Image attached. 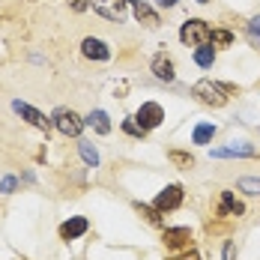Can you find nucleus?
Segmentation results:
<instances>
[{"label": "nucleus", "mask_w": 260, "mask_h": 260, "mask_svg": "<svg viewBox=\"0 0 260 260\" xmlns=\"http://www.w3.org/2000/svg\"><path fill=\"white\" fill-rule=\"evenodd\" d=\"M242 212H245V207L234 198V191H221V198H218V215H236L239 218Z\"/></svg>", "instance_id": "obj_11"}, {"label": "nucleus", "mask_w": 260, "mask_h": 260, "mask_svg": "<svg viewBox=\"0 0 260 260\" xmlns=\"http://www.w3.org/2000/svg\"><path fill=\"white\" fill-rule=\"evenodd\" d=\"M51 120H54V126L63 132L66 138H78L81 129H84V120H81V117L75 114V111H72V108H57Z\"/></svg>", "instance_id": "obj_3"}, {"label": "nucleus", "mask_w": 260, "mask_h": 260, "mask_svg": "<svg viewBox=\"0 0 260 260\" xmlns=\"http://www.w3.org/2000/svg\"><path fill=\"white\" fill-rule=\"evenodd\" d=\"M174 260H201L194 251H185V254H180V257H174Z\"/></svg>", "instance_id": "obj_27"}, {"label": "nucleus", "mask_w": 260, "mask_h": 260, "mask_svg": "<svg viewBox=\"0 0 260 260\" xmlns=\"http://www.w3.org/2000/svg\"><path fill=\"white\" fill-rule=\"evenodd\" d=\"M165 248H171V251H188L191 248V231L188 228H165Z\"/></svg>", "instance_id": "obj_5"}, {"label": "nucleus", "mask_w": 260, "mask_h": 260, "mask_svg": "<svg viewBox=\"0 0 260 260\" xmlns=\"http://www.w3.org/2000/svg\"><path fill=\"white\" fill-rule=\"evenodd\" d=\"M12 108H15V114H21L30 126H36V129H42V132H48L54 126V120H48L45 114H39L36 108H30V105H24V102H12Z\"/></svg>", "instance_id": "obj_7"}, {"label": "nucleus", "mask_w": 260, "mask_h": 260, "mask_svg": "<svg viewBox=\"0 0 260 260\" xmlns=\"http://www.w3.org/2000/svg\"><path fill=\"white\" fill-rule=\"evenodd\" d=\"M90 6L102 15V18H111V21H120L129 9V0H90Z\"/></svg>", "instance_id": "obj_6"}, {"label": "nucleus", "mask_w": 260, "mask_h": 260, "mask_svg": "<svg viewBox=\"0 0 260 260\" xmlns=\"http://www.w3.org/2000/svg\"><path fill=\"white\" fill-rule=\"evenodd\" d=\"M69 6H72L75 12H84V9L90 6V0H69Z\"/></svg>", "instance_id": "obj_26"}, {"label": "nucleus", "mask_w": 260, "mask_h": 260, "mask_svg": "<svg viewBox=\"0 0 260 260\" xmlns=\"http://www.w3.org/2000/svg\"><path fill=\"white\" fill-rule=\"evenodd\" d=\"M78 150H81V158H84V161H87L90 168H96V165H99V153H96V147H93V144L81 141V144H78Z\"/></svg>", "instance_id": "obj_16"}, {"label": "nucleus", "mask_w": 260, "mask_h": 260, "mask_svg": "<svg viewBox=\"0 0 260 260\" xmlns=\"http://www.w3.org/2000/svg\"><path fill=\"white\" fill-rule=\"evenodd\" d=\"M182 204V185H168L165 191H158L156 198V209L158 212H171Z\"/></svg>", "instance_id": "obj_8"}, {"label": "nucleus", "mask_w": 260, "mask_h": 260, "mask_svg": "<svg viewBox=\"0 0 260 260\" xmlns=\"http://www.w3.org/2000/svg\"><path fill=\"white\" fill-rule=\"evenodd\" d=\"M194 96L204 105L221 108L231 96H236V87L234 84H218V81H198V84H194Z\"/></svg>", "instance_id": "obj_1"}, {"label": "nucleus", "mask_w": 260, "mask_h": 260, "mask_svg": "<svg viewBox=\"0 0 260 260\" xmlns=\"http://www.w3.org/2000/svg\"><path fill=\"white\" fill-rule=\"evenodd\" d=\"M239 188H245V191H251V194H260V180H242Z\"/></svg>", "instance_id": "obj_24"}, {"label": "nucleus", "mask_w": 260, "mask_h": 260, "mask_svg": "<svg viewBox=\"0 0 260 260\" xmlns=\"http://www.w3.org/2000/svg\"><path fill=\"white\" fill-rule=\"evenodd\" d=\"M248 36H251V42H254V45H260V15L248 21Z\"/></svg>", "instance_id": "obj_23"}, {"label": "nucleus", "mask_w": 260, "mask_h": 260, "mask_svg": "<svg viewBox=\"0 0 260 260\" xmlns=\"http://www.w3.org/2000/svg\"><path fill=\"white\" fill-rule=\"evenodd\" d=\"M153 72H156V78H161V81H174V63H171V57L156 54V57H153Z\"/></svg>", "instance_id": "obj_13"}, {"label": "nucleus", "mask_w": 260, "mask_h": 260, "mask_svg": "<svg viewBox=\"0 0 260 260\" xmlns=\"http://www.w3.org/2000/svg\"><path fill=\"white\" fill-rule=\"evenodd\" d=\"M15 185H18L15 177H6V180L0 182V191H6V194H9V191H15Z\"/></svg>", "instance_id": "obj_25"}, {"label": "nucleus", "mask_w": 260, "mask_h": 260, "mask_svg": "<svg viewBox=\"0 0 260 260\" xmlns=\"http://www.w3.org/2000/svg\"><path fill=\"white\" fill-rule=\"evenodd\" d=\"M198 3H209V0H198Z\"/></svg>", "instance_id": "obj_29"}, {"label": "nucleus", "mask_w": 260, "mask_h": 260, "mask_svg": "<svg viewBox=\"0 0 260 260\" xmlns=\"http://www.w3.org/2000/svg\"><path fill=\"white\" fill-rule=\"evenodd\" d=\"M123 132H129L132 138H144V135H147V129H141L135 117H132V120H126V123H123Z\"/></svg>", "instance_id": "obj_21"}, {"label": "nucleus", "mask_w": 260, "mask_h": 260, "mask_svg": "<svg viewBox=\"0 0 260 260\" xmlns=\"http://www.w3.org/2000/svg\"><path fill=\"white\" fill-rule=\"evenodd\" d=\"M212 135H215V126H212V123H201V126L194 129V144H209Z\"/></svg>", "instance_id": "obj_17"}, {"label": "nucleus", "mask_w": 260, "mask_h": 260, "mask_svg": "<svg viewBox=\"0 0 260 260\" xmlns=\"http://www.w3.org/2000/svg\"><path fill=\"white\" fill-rule=\"evenodd\" d=\"M81 51H84V57H90V60H108L111 57V48L105 45L102 39H84L81 42Z\"/></svg>", "instance_id": "obj_9"}, {"label": "nucleus", "mask_w": 260, "mask_h": 260, "mask_svg": "<svg viewBox=\"0 0 260 260\" xmlns=\"http://www.w3.org/2000/svg\"><path fill=\"white\" fill-rule=\"evenodd\" d=\"M84 123H87V126H93L99 135H108V132H111V120H108V114H105V111H93Z\"/></svg>", "instance_id": "obj_15"}, {"label": "nucleus", "mask_w": 260, "mask_h": 260, "mask_svg": "<svg viewBox=\"0 0 260 260\" xmlns=\"http://www.w3.org/2000/svg\"><path fill=\"white\" fill-rule=\"evenodd\" d=\"M158 6H165V9H168V6H177V0H156Z\"/></svg>", "instance_id": "obj_28"}, {"label": "nucleus", "mask_w": 260, "mask_h": 260, "mask_svg": "<svg viewBox=\"0 0 260 260\" xmlns=\"http://www.w3.org/2000/svg\"><path fill=\"white\" fill-rule=\"evenodd\" d=\"M87 218H81V215H75V218H69V221H63L60 224V236L63 239H78V236H84L87 234Z\"/></svg>", "instance_id": "obj_10"}, {"label": "nucleus", "mask_w": 260, "mask_h": 260, "mask_svg": "<svg viewBox=\"0 0 260 260\" xmlns=\"http://www.w3.org/2000/svg\"><path fill=\"white\" fill-rule=\"evenodd\" d=\"M212 42L221 45V48H228L234 42V36H231V30H212Z\"/></svg>", "instance_id": "obj_20"}, {"label": "nucleus", "mask_w": 260, "mask_h": 260, "mask_svg": "<svg viewBox=\"0 0 260 260\" xmlns=\"http://www.w3.org/2000/svg\"><path fill=\"white\" fill-rule=\"evenodd\" d=\"M212 60H215V51H212L209 45H201V48L194 51V63H198V66H212Z\"/></svg>", "instance_id": "obj_18"}, {"label": "nucleus", "mask_w": 260, "mask_h": 260, "mask_svg": "<svg viewBox=\"0 0 260 260\" xmlns=\"http://www.w3.org/2000/svg\"><path fill=\"white\" fill-rule=\"evenodd\" d=\"M212 156H215V158H231V156H257V150H254V147H248V144H231V147H218V150H212Z\"/></svg>", "instance_id": "obj_12"}, {"label": "nucleus", "mask_w": 260, "mask_h": 260, "mask_svg": "<svg viewBox=\"0 0 260 260\" xmlns=\"http://www.w3.org/2000/svg\"><path fill=\"white\" fill-rule=\"evenodd\" d=\"M135 209H138L141 215H147V221H153V224H161V218H158V209H150V207H144V204H135Z\"/></svg>", "instance_id": "obj_22"}, {"label": "nucleus", "mask_w": 260, "mask_h": 260, "mask_svg": "<svg viewBox=\"0 0 260 260\" xmlns=\"http://www.w3.org/2000/svg\"><path fill=\"white\" fill-rule=\"evenodd\" d=\"M135 120H138L141 129H156V126H161V120H165V111H161V105H156V102H144L138 108Z\"/></svg>", "instance_id": "obj_4"}, {"label": "nucleus", "mask_w": 260, "mask_h": 260, "mask_svg": "<svg viewBox=\"0 0 260 260\" xmlns=\"http://www.w3.org/2000/svg\"><path fill=\"white\" fill-rule=\"evenodd\" d=\"M135 15H138V21L147 27H158V15L144 3V0H135Z\"/></svg>", "instance_id": "obj_14"}, {"label": "nucleus", "mask_w": 260, "mask_h": 260, "mask_svg": "<svg viewBox=\"0 0 260 260\" xmlns=\"http://www.w3.org/2000/svg\"><path fill=\"white\" fill-rule=\"evenodd\" d=\"M168 158H171L174 165H180V168H191V165H194V158L188 156V153H180V150H174V153H168Z\"/></svg>", "instance_id": "obj_19"}, {"label": "nucleus", "mask_w": 260, "mask_h": 260, "mask_svg": "<svg viewBox=\"0 0 260 260\" xmlns=\"http://www.w3.org/2000/svg\"><path fill=\"white\" fill-rule=\"evenodd\" d=\"M180 39L185 45H209L212 42V30L207 27V21H201V18H188L185 24L180 27Z\"/></svg>", "instance_id": "obj_2"}]
</instances>
